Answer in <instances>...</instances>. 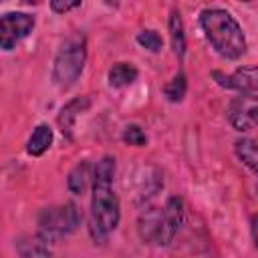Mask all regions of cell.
<instances>
[{
	"label": "cell",
	"instance_id": "1",
	"mask_svg": "<svg viewBox=\"0 0 258 258\" xmlns=\"http://www.w3.org/2000/svg\"><path fill=\"white\" fill-rule=\"evenodd\" d=\"M200 26L216 48L218 54L224 58H240L246 52V36L238 20L222 8H206L200 14Z\"/></svg>",
	"mask_w": 258,
	"mask_h": 258
},
{
	"label": "cell",
	"instance_id": "2",
	"mask_svg": "<svg viewBox=\"0 0 258 258\" xmlns=\"http://www.w3.org/2000/svg\"><path fill=\"white\" fill-rule=\"evenodd\" d=\"M183 222V200L169 198L163 208L147 210L139 218V234L145 242L165 246L169 244Z\"/></svg>",
	"mask_w": 258,
	"mask_h": 258
},
{
	"label": "cell",
	"instance_id": "3",
	"mask_svg": "<svg viewBox=\"0 0 258 258\" xmlns=\"http://www.w3.org/2000/svg\"><path fill=\"white\" fill-rule=\"evenodd\" d=\"M113 181L93 179V198H91V230L95 238H105L111 234L121 220L119 198L115 196Z\"/></svg>",
	"mask_w": 258,
	"mask_h": 258
},
{
	"label": "cell",
	"instance_id": "4",
	"mask_svg": "<svg viewBox=\"0 0 258 258\" xmlns=\"http://www.w3.org/2000/svg\"><path fill=\"white\" fill-rule=\"evenodd\" d=\"M87 60V40L83 34H75L64 40L56 52L52 64V81L60 89H69L83 73Z\"/></svg>",
	"mask_w": 258,
	"mask_h": 258
},
{
	"label": "cell",
	"instance_id": "5",
	"mask_svg": "<svg viewBox=\"0 0 258 258\" xmlns=\"http://www.w3.org/2000/svg\"><path fill=\"white\" fill-rule=\"evenodd\" d=\"M83 216L81 210L75 204H64V206H54V208H46L40 212L38 216V230H40V238L48 240H56L62 238L71 232H75L81 224Z\"/></svg>",
	"mask_w": 258,
	"mask_h": 258
},
{
	"label": "cell",
	"instance_id": "6",
	"mask_svg": "<svg viewBox=\"0 0 258 258\" xmlns=\"http://www.w3.org/2000/svg\"><path fill=\"white\" fill-rule=\"evenodd\" d=\"M34 28V16L26 12H6L0 18V46L12 50Z\"/></svg>",
	"mask_w": 258,
	"mask_h": 258
},
{
	"label": "cell",
	"instance_id": "7",
	"mask_svg": "<svg viewBox=\"0 0 258 258\" xmlns=\"http://www.w3.org/2000/svg\"><path fill=\"white\" fill-rule=\"evenodd\" d=\"M228 121L236 131H250L258 127V97L240 95L228 105Z\"/></svg>",
	"mask_w": 258,
	"mask_h": 258
},
{
	"label": "cell",
	"instance_id": "8",
	"mask_svg": "<svg viewBox=\"0 0 258 258\" xmlns=\"http://www.w3.org/2000/svg\"><path fill=\"white\" fill-rule=\"evenodd\" d=\"M212 75L220 87L234 89V91H240L244 95L258 93V64L256 67H240L232 75H224L220 71H214Z\"/></svg>",
	"mask_w": 258,
	"mask_h": 258
},
{
	"label": "cell",
	"instance_id": "9",
	"mask_svg": "<svg viewBox=\"0 0 258 258\" xmlns=\"http://www.w3.org/2000/svg\"><path fill=\"white\" fill-rule=\"evenodd\" d=\"M91 179H95V165L91 161H81L79 165H75L67 177V185L71 189V194L75 196H83L91 183Z\"/></svg>",
	"mask_w": 258,
	"mask_h": 258
},
{
	"label": "cell",
	"instance_id": "10",
	"mask_svg": "<svg viewBox=\"0 0 258 258\" xmlns=\"http://www.w3.org/2000/svg\"><path fill=\"white\" fill-rule=\"evenodd\" d=\"M89 105H91L89 97H77V99L69 101V103L60 109V113H58V125H60V131H62L67 137H71V131H73V127H75V121H77L79 113H83L85 109H89Z\"/></svg>",
	"mask_w": 258,
	"mask_h": 258
},
{
	"label": "cell",
	"instance_id": "11",
	"mask_svg": "<svg viewBox=\"0 0 258 258\" xmlns=\"http://www.w3.org/2000/svg\"><path fill=\"white\" fill-rule=\"evenodd\" d=\"M139 77V71L135 64L131 62H117L109 69V85L115 87V89H121V87H129L137 81Z\"/></svg>",
	"mask_w": 258,
	"mask_h": 258
},
{
	"label": "cell",
	"instance_id": "12",
	"mask_svg": "<svg viewBox=\"0 0 258 258\" xmlns=\"http://www.w3.org/2000/svg\"><path fill=\"white\" fill-rule=\"evenodd\" d=\"M50 145H52V129H50L46 123H40V125L32 131V135L28 137V141H26V151H28V155L38 157V155L46 153V149H48Z\"/></svg>",
	"mask_w": 258,
	"mask_h": 258
},
{
	"label": "cell",
	"instance_id": "13",
	"mask_svg": "<svg viewBox=\"0 0 258 258\" xmlns=\"http://www.w3.org/2000/svg\"><path fill=\"white\" fill-rule=\"evenodd\" d=\"M167 30H169V38H171V48L175 52V56L183 58L185 54V32H183V22H181V16L177 10H171L169 14V20H167Z\"/></svg>",
	"mask_w": 258,
	"mask_h": 258
},
{
	"label": "cell",
	"instance_id": "14",
	"mask_svg": "<svg viewBox=\"0 0 258 258\" xmlns=\"http://www.w3.org/2000/svg\"><path fill=\"white\" fill-rule=\"evenodd\" d=\"M18 252L22 258H52L48 250V242L44 238H26L18 242Z\"/></svg>",
	"mask_w": 258,
	"mask_h": 258
},
{
	"label": "cell",
	"instance_id": "15",
	"mask_svg": "<svg viewBox=\"0 0 258 258\" xmlns=\"http://www.w3.org/2000/svg\"><path fill=\"white\" fill-rule=\"evenodd\" d=\"M234 151L238 155V159L252 169L254 173H258V143L252 139H238L234 145Z\"/></svg>",
	"mask_w": 258,
	"mask_h": 258
},
{
	"label": "cell",
	"instance_id": "16",
	"mask_svg": "<svg viewBox=\"0 0 258 258\" xmlns=\"http://www.w3.org/2000/svg\"><path fill=\"white\" fill-rule=\"evenodd\" d=\"M185 91H187V79L183 73H177L163 89L165 97L171 101V103H179L183 97H185Z\"/></svg>",
	"mask_w": 258,
	"mask_h": 258
},
{
	"label": "cell",
	"instance_id": "17",
	"mask_svg": "<svg viewBox=\"0 0 258 258\" xmlns=\"http://www.w3.org/2000/svg\"><path fill=\"white\" fill-rule=\"evenodd\" d=\"M137 42H139L143 48H147L149 52H159V50H161V46H163L161 36H159L155 30H151V28L141 30V32L137 34Z\"/></svg>",
	"mask_w": 258,
	"mask_h": 258
},
{
	"label": "cell",
	"instance_id": "18",
	"mask_svg": "<svg viewBox=\"0 0 258 258\" xmlns=\"http://www.w3.org/2000/svg\"><path fill=\"white\" fill-rule=\"evenodd\" d=\"M123 141L133 147H143L147 145V135L139 125H127L123 131Z\"/></svg>",
	"mask_w": 258,
	"mask_h": 258
},
{
	"label": "cell",
	"instance_id": "19",
	"mask_svg": "<svg viewBox=\"0 0 258 258\" xmlns=\"http://www.w3.org/2000/svg\"><path fill=\"white\" fill-rule=\"evenodd\" d=\"M79 6H81V0H75V2H60V0H52V2H50L52 12H56V14H64V12L75 10V8H79Z\"/></svg>",
	"mask_w": 258,
	"mask_h": 258
},
{
	"label": "cell",
	"instance_id": "20",
	"mask_svg": "<svg viewBox=\"0 0 258 258\" xmlns=\"http://www.w3.org/2000/svg\"><path fill=\"white\" fill-rule=\"evenodd\" d=\"M250 230H252V240H254V246L258 248V216H254V218H252V226H250Z\"/></svg>",
	"mask_w": 258,
	"mask_h": 258
},
{
	"label": "cell",
	"instance_id": "21",
	"mask_svg": "<svg viewBox=\"0 0 258 258\" xmlns=\"http://www.w3.org/2000/svg\"><path fill=\"white\" fill-rule=\"evenodd\" d=\"M256 189H258V187H256Z\"/></svg>",
	"mask_w": 258,
	"mask_h": 258
}]
</instances>
